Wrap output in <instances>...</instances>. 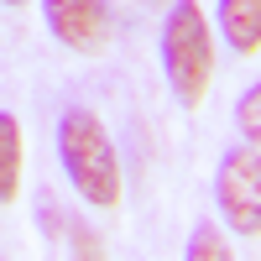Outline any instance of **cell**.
I'll return each mask as SVG.
<instances>
[{"instance_id": "obj_5", "label": "cell", "mask_w": 261, "mask_h": 261, "mask_svg": "<svg viewBox=\"0 0 261 261\" xmlns=\"http://www.w3.org/2000/svg\"><path fill=\"white\" fill-rule=\"evenodd\" d=\"M220 37L235 58L261 53V0H220Z\"/></svg>"}, {"instance_id": "obj_4", "label": "cell", "mask_w": 261, "mask_h": 261, "mask_svg": "<svg viewBox=\"0 0 261 261\" xmlns=\"http://www.w3.org/2000/svg\"><path fill=\"white\" fill-rule=\"evenodd\" d=\"M42 21L79 58H94L110 42V11H105V0H42Z\"/></svg>"}, {"instance_id": "obj_3", "label": "cell", "mask_w": 261, "mask_h": 261, "mask_svg": "<svg viewBox=\"0 0 261 261\" xmlns=\"http://www.w3.org/2000/svg\"><path fill=\"white\" fill-rule=\"evenodd\" d=\"M214 204L235 235H261V146H230L214 167Z\"/></svg>"}, {"instance_id": "obj_1", "label": "cell", "mask_w": 261, "mask_h": 261, "mask_svg": "<svg viewBox=\"0 0 261 261\" xmlns=\"http://www.w3.org/2000/svg\"><path fill=\"white\" fill-rule=\"evenodd\" d=\"M58 162L84 204H94V209L120 204V157L89 105H68L58 115Z\"/></svg>"}, {"instance_id": "obj_2", "label": "cell", "mask_w": 261, "mask_h": 261, "mask_svg": "<svg viewBox=\"0 0 261 261\" xmlns=\"http://www.w3.org/2000/svg\"><path fill=\"white\" fill-rule=\"evenodd\" d=\"M162 73L183 110H199L214 84V27L199 0H172L162 16Z\"/></svg>"}, {"instance_id": "obj_9", "label": "cell", "mask_w": 261, "mask_h": 261, "mask_svg": "<svg viewBox=\"0 0 261 261\" xmlns=\"http://www.w3.org/2000/svg\"><path fill=\"white\" fill-rule=\"evenodd\" d=\"M6 6H21V0H6Z\"/></svg>"}, {"instance_id": "obj_6", "label": "cell", "mask_w": 261, "mask_h": 261, "mask_svg": "<svg viewBox=\"0 0 261 261\" xmlns=\"http://www.w3.org/2000/svg\"><path fill=\"white\" fill-rule=\"evenodd\" d=\"M21 167H27V141H21V120L0 110V204L21 199Z\"/></svg>"}, {"instance_id": "obj_8", "label": "cell", "mask_w": 261, "mask_h": 261, "mask_svg": "<svg viewBox=\"0 0 261 261\" xmlns=\"http://www.w3.org/2000/svg\"><path fill=\"white\" fill-rule=\"evenodd\" d=\"M235 125H241V136L251 146H261V84H251V89L235 99Z\"/></svg>"}, {"instance_id": "obj_7", "label": "cell", "mask_w": 261, "mask_h": 261, "mask_svg": "<svg viewBox=\"0 0 261 261\" xmlns=\"http://www.w3.org/2000/svg\"><path fill=\"white\" fill-rule=\"evenodd\" d=\"M183 256H188V261H230V241H225L214 225H199V230L188 235Z\"/></svg>"}]
</instances>
